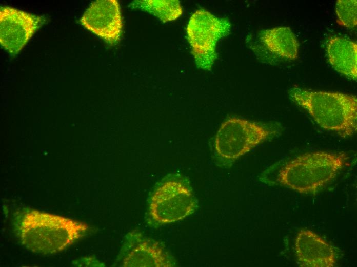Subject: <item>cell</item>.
Returning <instances> with one entry per match:
<instances>
[{
    "label": "cell",
    "instance_id": "obj_7",
    "mask_svg": "<svg viewBox=\"0 0 357 267\" xmlns=\"http://www.w3.org/2000/svg\"><path fill=\"white\" fill-rule=\"evenodd\" d=\"M45 15L32 14L9 6L0 8V43L15 56L46 22Z\"/></svg>",
    "mask_w": 357,
    "mask_h": 267
},
{
    "label": "cell",
    "instance_id": "obj_1",
    "mask_svg": "<svg viewBox=\"0 0 357 267\" xmlns=\"http://www.w3.org/2000/svg\"><path fill=\"white\" fill-rule=\"evenodd\" d=\"M13 228L20 242L42 254L61 252L83 237L88 225L63 216L25 208L16 212Z\"/></svg>",
    "mask_w": 357,
    "mask_h": 267
},
{
    "label": "cell",
    "instance_id": "obj_9",
    "mask_svg": "<svg viewBox=\"0 0 357 267\" xmlns=\"http://www.w3.org/2000/svg\"><path fill=\"white\" fill-rule=\"evenodd\" d=\"M294 249L302 267H333L336 257L333 247L314 232L302 230L298 234Z\"/></svg>",
    "mask_w": 357,
    "mask_h": 267
},
{
    "label": "cell",
    "instance_id": "obj_10",
    "mask_svg": "<svg viewBox=\"0 0 357 267\" xmlns=\"http://www.w3.org/2000/svg\"><path fill=\"white\" fill-rule=\"evenodd\" d=\"M126 253L122 266L168 267L173 266V258L158 243L149 239L134 241Z\"/></svg>",
    "mask_w": 357,
    "mask_h": 267
},
{
    "label": "cell",
    "instance_id": "obj_14",
    "mask_svg": "<svg viewBox=\"0 0 357 267\" xmlns=\"http://www.w3.org/2000/svg\"><path fill=\"white\" fill-rule=\"evenodd\" d=\"M338 23L349 29H354L357 24L356 0H339L335 4Z\"/></svg>",
    "mask_w": 357,
    "mask_h": 267
},
{
    "label": "cell",
    "instance_id": "obj_2",
    "mask_svg": "<svg viewBox=\"0 0 357 267\" xmlns=\"http://www.w3.org/2000/svg\"><path fill=\"white\" fill-rule=\"evenodd\" d=\"M289 96L293 102L306 110L323 128L344 138L352 136L356 132V96L298 87L291 88Z\"/></svg>",
    "mask_w": 357,
    "mask_h": 267
},
{
    "label": "cell",
    "instance_id": "obj_11",
    "mask_svg": "<svg viewBox=\"0 0 357 267\" xmlns=\"http://www.w3.org/2000/svg\"><path fill=\"white\" fill-rule=\"evenodd\" d=\"M328 60L339 73L356 80L357 78V44L341 36H333L326 44Z\"/></svg>",
    "mask_w": 357,
    "mask_h": 267
},
{
    "label": "cell",
    "instance_id": "obj_12",
    "mask_svg": "<svg viewBox=\"0 0 357 267\" xmlns=\"http://www.w3.org/2000/svg\"><path fill=\"white\" fill-rule=\"evenodd\" d=\"M259 40L270 52L290 60L298 57L299 43L292 30L288 27H278L261 31Z\"/></svg>",
    "mask_w": 357,
    "mask_h": 267
},
{
    "label": "cell",
    "instance_id": "obj_5",
    "mask_svg": "<svg viewBox=\"0 0 357 267\" xmlns=\"http://www.w3.org/2000/svg\"><path fill=\"white\" fill-rule=\"evenodd\" d=\"M197 207L188 180L176 174L169 175L156 188L151 197L149 211L156 222L167 224L184 219Z\"/></svg>",
    "mask_w": 357,
    "mask_h": 267
},
{
    "label": "cell",
    "instance_id": "obj_8",
    "mask_svg": "<svg viewBox=\"0 0 357 267\" xmlns=\"http://www.w3.org/2000/svg\"><path fill=\"white\" fill-rule=\"evenodd\" d=\"M81 24L110 45L120 40L123 23L118 2L97 0L92 2L80 19Z\"/></svg>",
    "mask_w": 357,
    "mask_h": 267
},
{
    "label": "cell",
    "instance_id": "obj_4",
    "mask_svg": "<svg viewBox=\"0 0 357 267\" xmlns=\"http://www.w3.org/2000/svg\"><path fill=\"white\" fill-rule=\"evenodd\" d=\"M277 133L271 124L237 117L226 119L219 127L213 142L214 160L227 168L241 156Z\"/></svg>",
    "mask_w": 357,
    "mask_h": 267
},
{
    "label": "cell",
    "instance_id": "obj_13",
    "mask_svg": "<svg viewBox=\"0 0 357 267\" xmlns=\"http://www.w3.org/2000/svg\"><path fill=\"white\" fill-rule=\"evenodd\" d=\"M130 6L152 14L164 23L176 20L183 12L180 2L176 0L136 1Z\"/></svg>",
    "mask_w": 357,
    "mask_h": 267
},
{
    "label": "cell",
    "instance_id": "obj_3",
    "mask_svg": "<svg viewBox=\"0 0 357 267\" xmlns=\"http://www.w3.org/2000/svg\"><path fill=\"white\" fill-rule=\"evenodd\" d=\"M348 158L343 152L306 153L283 165L274 179L267 182L277 183L301 194H314L336 177Z\"/></svg>",
    "mask_w": 357,
    "mask_h": 267
},
{
    "label": "cell",
    "instance_id": "obj_6",
    "mask_svg": "<svg viewBox=\"0 0 357 267\" xmlns=\"http://www.w3.org/2000/svg\"><path fill=\"white\" fill-rule=\"evenodd\" d=\"M230 29L228 19L217 17L205 9H199L192 14L186 31L197 67L211 69L217 56V43L229 33Z\"/></svg>",
    "mask_w": 357,
    "mask_h": 267
}]
</instances>
